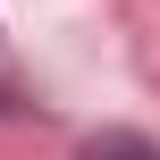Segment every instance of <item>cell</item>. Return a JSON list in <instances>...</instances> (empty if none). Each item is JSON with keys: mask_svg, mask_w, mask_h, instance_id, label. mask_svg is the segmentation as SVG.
<instances>
[{"mask_svg": "<svg viewBox=\"0 0 160 160\" xmlns=\"http://www.w3.org/2000/svg\"><path fill=\"white\" fill-rule=\"evenodd\" d=\"M84 160H160V143H143V135H93Z\"/></svg>", "mask_w": 160, "mask_h": 160, "instance_id": "6da1fadb", "label": "cell"}]
</instances>
